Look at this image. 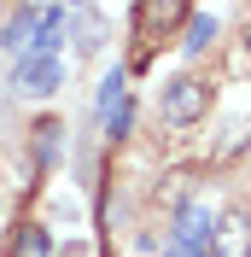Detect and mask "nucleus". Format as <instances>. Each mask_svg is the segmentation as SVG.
<instances>
[{
    "mask_svg": "<svg viewBox=\"0 0 251 257\" xmlns=\"http://www.w3.org/2000/svg\"><path fill=\"white\" fill-rule=\"evenodd\" d=\"M210 111V88L199 76H170L164 82V94H158V117L170 128H193L199 117Z\"/></svg>",
    "mask_w": 251,
    "mask_h": 257,
    "instance_id": "nucleus-1",
    "label": "nucleus"
},
{
    "mask_svg": "<svg viewBox=\"0 0 251 257\" xmlns=\"http://www.w3.org/2000/svg\"><path fill=\"white\" fill-rule=\"evenodd\" d=\"M210 257H251V216L245 210H222L210 222V240H204Z\"/></svg>",
    "mask_w": 251,
    "mask_h": 257,
    "instance_id": "nucleus-2",
    "label": "nucleus"
},
{
    "mask_svg": "<svg viewBox=\"0 0 251 257\" xmlns=\"http://www.w3.org/2000/svg\"><path fill=\"white\" fill-rule=\"evenodd\" d=\"M59 82H64V64H59V59H18V70H12V88H18V94H30V99L53 94Z\"/></svg>",
    "mask_w": 251,
    "mask_h": 257,
    "instance_id": "nucleus-3",
    "label": "nucleus"
},
{
    "mask_svg": "<svg viewBox=\"0 0 251 257\" xmlns=\"http://www.w3.org/2000/svg\"><path fill=\"white\" fill-rule=\"evenodd\" d=\"M210 222H216V216H210V205H204V199H187V205L175 210L170 240H181V245H199V251H204V240H210Z\"/></svg>",
    "mask_w": 251,
    "mask_h": 257,
    "instance_id": "nucleus-4",
    "label": "nucleus"
},
{
    "mask_svg": "<svg viewBox=\"0 0 251 257\" xmlns=\"http://www.w3.org/2000/svg\"><path fill=\"white\" fill-rule=\"evenodd\" d=\"M35 18H41V6H18V12L6 18V35H0V47H6V53H18V59H30V47H35Z\"/></svg>",
    "mask_w": 251,
    "mask_h": 257,
    "instance_id": "nucleus-5",
    "label": "nucleus"
},
{
    "mask_svg": "<svg viewBox=\"0 0 251 257\" xmlns=\"http://www.w3.org/2000/svg\"><path fill=\"white\" fill-rule=\"evenodd\" d=\"M193 6H181V0H146V6H135V18H141V30H170V24H181Z\"/></svg>",
    "mask_w": 251,
    "mask_h": 257,
    "instance_id": "nucleus-6",
    "label": "nucleus"
},
{
    "mask_svg": "<svg viewBox=\"0 0 251 257\" xmlns=\"http://www.w3.org/2000/svg\"><path fill=\"white\" fill-rule=\"evenodd\" d=\"M70 24H76V53H99L105 47V18L99 12L82 6V12H70Z\"/></svg>",
    "mask_w": 251,
    "mask_h": 257,
    "instance_id": "nucleus-7",
    "label": "nucleus"
},
{
    "mask_svg": "<svg viewBox=\"0 0 251 257\" xmlns=\"http://www.w3.org/2000/svg\"><path fill=\"white\" fill-rule=\"evenodd\" d=\"M210 41H216V18H210V12H187V41H181V47H187L193 59H199V53L210 47Z\"/></svg>",
    "mask_w": 251,
    "mask_h": 257,
    "instance_id": "nucleus-8",
    "label": "nucleus"
},
{
    "mask_svg": "<svg viewBox=\"0 0 251 257\" xmlns=\"http://www.w3.org/2000/svg\"><path fill=\"white\" fill-rule=\"evenodd\" d=\"M12 257H53V245H47V228L24 222V228L12 234Z\"/></svg>",
    "mask_w": 251,
    "mask_h": 257,
    "instance_id": "nucleus-9",
    "label": "nucleus"
},
{
    "mask_svg": "<svg viewBox=\"0 0 251 257\" xmlns=\"http://www.w3.org/2000/svg\"><path fill=\"white\" fill-rule=\"evenodd\" d=\"M30 135H35V164H53V158H59V135H64V128L53 123V117H41Z\"/></svg>",
    "mask_w": 251,
    "mask_h": 257,
    "instance_id": "nucleus-10",
    "label": "nucleus"
},
{
    "mask_svg": "<svg viewBox=\"0 0 251 257\" xmlns=\"http://www.w3.org/2000/svg\"><path fill=\"white\" fill-rule=\"evenodd\" d=\"M123 99H129V76H123V70H111V76L99 82V99H94V105H99V117H111Z\"/></svg>",
    "mask_w": 251,
    "mask_h": 257,
    "instance_id": "nucleus-11",
    "label": "nucleus"
},
{
    "mask_svg": "<svg viewBox=\"0 0 251 257\" xmlns=\"http://www.w3.org/2000/svg\"><path fill=\"white\" fill-rule=\"evenodd\" d=\"M129 123H135V105L123 99V105H117V111L105 117V135H111V141H123V135H129Z\"/></svg>",
    "mask_w": 251,
    "mask_h": 257,
    "instance_id": "nucleus-12",
    "label": "nucleus"
},
{
    "mask_svg": "<svg viewBox=\"0 0 251 257\" xmlns=\"http://www.w3.org/2000/svg\"><path fill=\"white\" fill-rule=\"evenodd\" d=\"M164 257H204L199 245H181V240H164Z\"/></svg>",
    "mask_w": 251,
    "mask_h": 257,
    "instance_id": "nucleus-13",
    "label": "nucleus"
},
{
    "mask_svg": "<svg viewBox=\"0 0 251 257\" xmlns=\"http://www.w3.org/2000/svg\"><path fill=\"white\" fill-rule=\"evenodd\" d=\"M245 59H251V24H245Z\"/></svg>",
    "mask_w": 251,
    "mask_h": 257,
    "instance_id": "nucleus-14",
    "label": "nucleus"
}]
</instances>
